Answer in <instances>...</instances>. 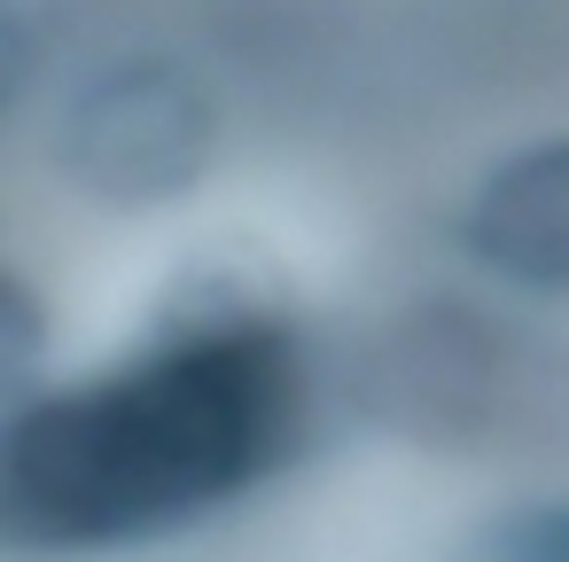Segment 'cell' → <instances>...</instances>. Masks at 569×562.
<instances>
[{"instance_id":"obj_1","label":"cell","mask_w":569,"mask_h":562,"mask_svg":"<svg viewBox=\"0 0 569 562\" xmlns=\"http://www.w3.org/2000/svg\"><path fill=\"white\" fill-rule=\"evenodd\" d=\"M289 352L266 328H203L118 383L40 398L0 430V531L94 546L180 523L289 445Z\"/></svg>"},{"instance_id":"obj_2","label":"cell","mask_w":569,"mask_h":562,"mask_svg":"<svg viewBox=\"0 0 569 562\" xmlns=\"http://www.w3.org/2000/svg\"><path fill=\"white\" fill-rule=\"evenodd\" d=\"M468 243L483 266L530 289H569V149H530L468 211Z\"/></svg>"},{"instance_id":"obj_3","label":"cell","mask_w":569,"mask_h":562,"mask_svg":"<svg viewBox=\"0 0 569 562\" xmlns=\"http://www.w3.org/2000/svg\"><path fill=\"white\" fill-rule=\"evenodd\" d=\"M102 110L118 118V134H110V126H87V141L110 149V157L94 165V180H141V188L188 180L203 126H196V110L180 102L172 79H126V87H102Z\"/></svg>"},{"instance_id":"obj_4","label":"cell","mask_w":569,"mask_h":562,"mask_svg":"<svg viewBox=\"0 0 569 562\" xmlns=\"http://www.w3.org/2000/svg\"><path fill=\"white\" fill-rule=\"evenodd\" d=\"M32 352H40V321H32V305L9 282H0V391L32 367Z\"/></svg>"}]
</instances>
